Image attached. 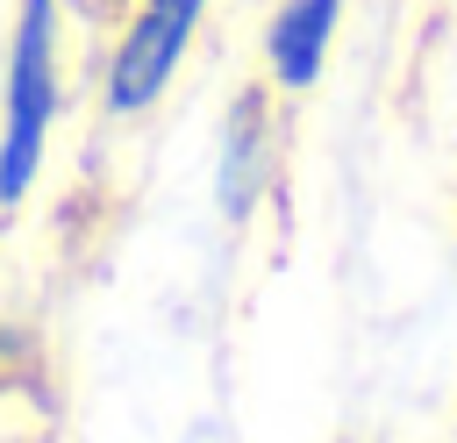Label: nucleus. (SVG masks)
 Here are the masks:
<instances>
[{
    "label": "nucleus",
    "mask_w": 457,
    "mask_h": 443,
    "mask_svg": "<svg viewBox=\"0 0 457 443\" xmlns=\"http://www.w3.org/2000/svg\"><path fill=\"white\" fill-rule=\"evenodd\" d=\"M50 114H57V0H21L0 86V207H14L36 186Z\"/></svg>",
    "instance_id": "nucleus-1"
},
{
    "label": "nucleus",
    "mask_w": 457,
    "mask_h": 443,
    "mask_svg": "<svg viewBox=\"0 0 457 443\" xmlns=\"http://www.w3.org/2000/svg\"><path fill=\"white\" fill-rule=\"evenodd\" d=\"M200 14H207V0H136V14L121 21V36L107 50V114H143L171 86Z\"/></svg>",
    "instance_id": "nucleus-2"
},
{
    "label": "nucleus",
    "mask_w": 457,
    "mask_h": 443,
    "mask_svg": "<svg viewBox=\"0 0 457 443\" xmlns=\"http://www.w3.org/2000/svg\"><path fill=\"white\" fill-rule=\"evenodd\" d=\"M336 14H343V0H278L271 7V21H264V71L286 93L321 79L328 43H336Z\"/></svg>",
    "instance_id": "nucleus-3"
},
{
    "label": "nucleus",
    "mask_w": 457,
    "mask_h": 443,
    "mask_svg": "<svg viewBox=\"0 0 457 443\" xmlns=\"http://www.w3.org/2000/svg\"><path fill=\"white\" fill-rule=\"evenodd\" d=\"M264 186V100H243V114L228 121V150H221V207L228 222H243L257 207Z\"/></svg>",
    "instance_id": "nucleus-4"
}]
</instances>
